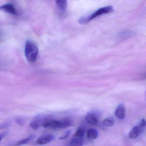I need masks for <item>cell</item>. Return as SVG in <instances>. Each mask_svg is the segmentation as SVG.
Masks as SVG:
<instances>
[{"instance_id":"cell-7","label":"cell","mask_w":146,"mask_h":146,"mask_svg":"<svg viewBox=\"0 0 146 146\" xmlns=\"http://www.w3.org/2000/svg\"><path fill=\"white\" fill-rule=\"evenodd\" d=\"M55 137L52 134H46L42 136L36 140V143L39 145H45L54 140Z\"/></svg>"},{"instance_id":"cell-8","label":"cell","mask_w":146,"mask_h":146,"mask_svg":"<svg viewBox=\"0 0 146 146\" xmlns=\"http://www.w3.org/2000/svg\"><path fill=\"white\" fill-rule=\"evenodd\" d=\"M125 108L123 103H120L117 107L115 111V115L118 118L123 119L125 116Z\"/></svg>"},{"instance_id":"cell-1","label":"cell","mask_w":146,"mask_h":146,"mask_svg":"<svg viewBox=\"0 0 146 146\" xmlns=\"http://www.w3.org/2000/svg\"><path fill=\"white\" fill-rule=\"evenodd\" d=\"M39 53L37 46L32 41L27 40L25 47V54L27 60L31 63L36 60Z\"/></svg>"},{"instance_id":"cell-2","label":"cell","mask_w":146,"mask_h":146,"mask_svg":"<svg viewBox=\"0 0 146 146\" xmlns=\"http://www.w3.org/2000/svg\"><path fill=\"white\" fill-rule=\"evenodd\" d=\"M113 7L112 6H108L100 8L92 15L82 17L78 20V23L80 24L86 25L90 21L96 18L98 16H101L104 14L110 13L113 11Z\"/></svg>"},{"instance_id":"cell-20","label":"cell","mask_w":146,"mask_h":146,"mask_svg":"<svg viewBox=\"0 0 146 146\" xmlns=\"http://www.w3.org/2000/svg\"><path fill=\"white\" fill-rule=\"evenodd\" d=\"M16 121L18 124L20 125H23L24 124V121L22 119L17 118Z\"/></svg>"},{"instance_id":"cell-21","label":"cell","mask_w":146,"mask_h":146,"mask_svg":"<svg viewBox=\"0 0 146 146\" xmlns=\"http://www.w3.org/2000/svg\"><path fill=\"white\" fill-rule=\"evenodd\" d=\"M8 134L7 132H3V133H0V142L1 141V140L3 139Z\"/></svg>"},{"instance_id":"cell-9","label":"cell","mask_w":146,"mask_h":146,"mask_svg":"<svg viewBox=\"0 0 146 146\" xmlns=\"http://www.w3.org/2000/svg\"><path fill=\"white\" fill-rule=\"evenodd\" d=\"M0 10H3L7 13L13 15H17L18 12L15 6L11 3L5 4L0 6Z\"/></svg>"},{"instance_id":"cell-14","label":"cell","mask_w":146,"mask_h":146,"mask_svg":"<svg viewBox=\"0 0 146 146\" xmlns=\"http://www.w3.org/2000/svg\"><path fill=\"white\" fill-rule=\"evenodd\" d=\"M34 136L32 135L26 138L20 140L16 143V146H19L24 145V144H27V143H29V142H30L34 138Z\"/></svg>"},{"instance_id":"cell-10","label":"cell","mask_w":146,"mask_h":146,"mask_svg":"<svg viewBox=\"0 0 146 146\" xmlns=\"http://www.w3.org/2000/svg\"><path fill=\"white\" fill-rule=\"evenodd\" d=\"M84 144L83 137H74L70 140L68 146H82Z\"/></svg>"},{"instance_id":"cell-19","label":"cell","mask_w":146,"mask_h":146,"mask_svg":"<svg viewBox=\"0 0 146 146\" xmlns=\"http://www.w3.org/2000/svg\"><path fill=\"white\" fill-rule=\"evenodd\" d=\"M139 126L141 127H145L146 125V120L144 119H142L139 122V124L138 125Z\"/></svg>"},{"instance_id":"cell-17","label":"cell","mask_w":146,"mask_h":146,"mask_svg":"<svg viewBox=\"0 0 146 146\" xmlns=\"http://www.w3.org/2000/svg\"><path fill=\"white\" fill-rule=\"evenodd\" d=\"M71 133V131L70 130H68L67 131H66L65 133L63 135L60 137L59 139L60 140H64V139H66V138H67L70 136Z\"/></svg>"},{"instance_id":"cell-5","label":"cell","mask_w":146,"mask_h":146,"mask_svg":"<svg viewBox=\"0 0 146 146\" xmlns=\"http://www.w3.org/2000/svg\"><path fill=\"white\" fill-rule=\"evenodd\" d=\"M49 116H38L35 119L31 122L30 124L31 127L34 129H37L40 126L42 125V124L50 118Z\"/></svg>"},{"instance_id":"cell-18","label":"cell","mask_w":146,"mask_h":146,"mask_svg":"<svg viewBox=\"0 0 146 146\" xmlns=\"http://www.w3.org/2000/svg\"><path fill=\"white\" fill-rule=\"evenodd\" d=\"M10 125V123H4L0 124V129H5V128H7Z\"/></svg>"},{"instance_id":"cell-6","label":"cell","mask_w":146,"mask_h":146,"mask_svg":"<svg viewBox=\"0 0 146 146\" xmlns=\"http://www.w3.org/2000/svg\"><path fill=\"white\" fill-rule=\"evenodd\" d=\"M145 127H141L137 125L133 127L129 134V137L130 138L132 139L137 138L139 136L141 135L145 130Z\"/></svg>"},{"instance_id":"cell-4","label":"cell","mask_w":146,"mask_h":146,"mask_svg":"<svg viewBox=\"0 0 146 146\" xmlns=\"http://www.w3.org/2000/svg\"><path fill=\"white\" fill-rule=\"evenodd\" d=\"M100 116V114L98 111H90L86 114L85 120L90 124H96L99 121Z\"/></svg>"},{"instance_id":"cell-11","label":"cell","mask_w":146,"mask_h":146,"mask_svg":"<svg viewBox=\"0 0 146 146\" xmlns=\"http://www.w3.org/2000/svg\"><path fill=\"white\" fill-rule=\"evenodd\" d=\"M98 131L96 129H89L87 132V138L90 140H94L98 137Z\"/></svg>"},{"instance_id":"cell-15","label":"cell","mask_w":146,"mask_h":146,"mask_svg":"<svg viewBox=\"0 0 146 146\" xmlns=\"http://www.w3.org/2000/svg\"><path fill=\"white\" fill-rule=\"evenodd\" d=\"M85 129L83 126H80L77 129L76 133L74 134V137H83L85 134Z\"/></svg>"},{"instance_id":"cell-13","label":"cell","mask_w":146,"mask_h":146,"mask_svg":"<svg viewBox=\"0 0 146 146\" xmlns=\"http://www.w3.org/2000/svg\"><path fill=\"white\" fill-rule=\"evenodd\" d=\"M114 123V119L113 117H109L104 119L102 121V124L106 127H111Z\"/></svg>"},{"instance_id":"cell-3","label":"cell","mask_w":146,"mask_h":146,"mask_svg":"<svg viewBox=\"0 0 146 146\" xmlns=\"http://www.w3.org/2000/svg\"><path fill=\"white\" fill-rule=\"evenodd\" d=\"M42 126L45 128H49V129H61L66 128V126L64 123V120H55L52 119L50 118L49 119L45 121Z\"/></svg>"},{"instance_id":"cell-12","label":"cell","mask_w":146,"mask_h":146,"mask_svg":"<svg viewBox=\"0 0 146 146\" xmlns=\"http://www.w3.org/2000/svg\"><path fill=\"white\" fill-rule=\"evenodd\" d=\"M56 5L61 12L64 13L67 7V1L66 0L56 1Z\"/></svg>"},{"instance_id":"cell-16","label":"cell","mask_w":146,"mask_h":146,"mask_svg":"<svg viewBox=\"0 0 146 146\" xmlns=\"http://www.w3.org/2000/svg\"><path fill=\"white\" fill-rule=\"evenodd\" d=\"M133 32L131 31H124L120 32L119 34V36L120 37H125V36H129L132 35Z\"/></svg>"}]
</instances>
